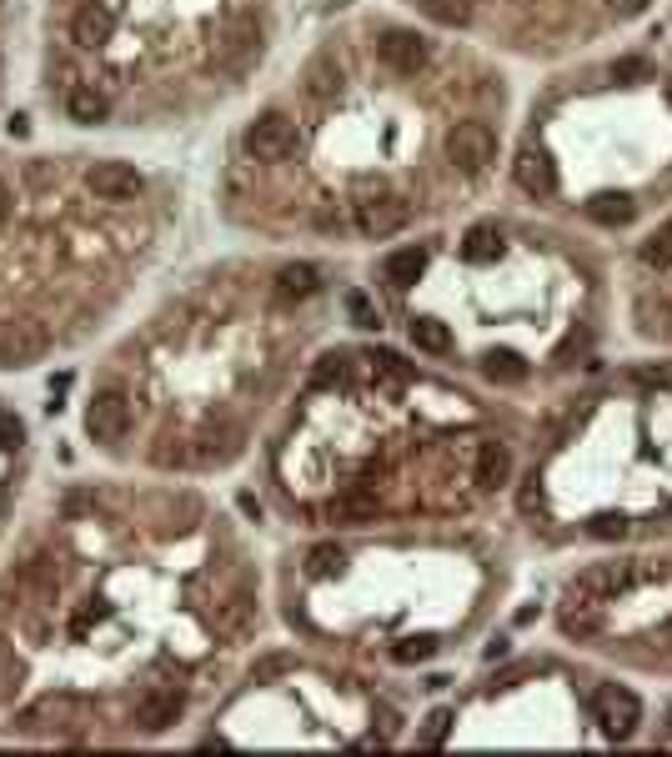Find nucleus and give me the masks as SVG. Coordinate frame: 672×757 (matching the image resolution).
I'll return each mask as SVG.
<instances>
[{"mask_svg": "<svg viewBox=\"0 0 672 757\" xmlns=\"http://www.w3.org/2000/svg\"><path fill=\"white\" fill-rule=\"evenodd\" d=\"M508 477H512L508 441H482V447H477V486L497 492V486H508Z\"/></svg>", "mask_w": 672, "mask_h": 757, "instance_id": "obj_13", "label": "nucleus"}, {"mask_svg": "<svg viewBox=\"0 0 672 757\" xmlns=\"http://www.w3.org/2000/svg\"><path fill=\"white\" fill-rule=\"evenodd\" d=\"M668 521H672V507H668Z\"/></svg>", "mask_w": 672, "mask_h": 757, "instance_id": "obj_41", "label": "nucleus"}, {"mask_svg": "<svg viewBox=\"0 0 672 757\" xmlns=\"http://www.w3.org/2000/svg\"><path fill=\"white\" fill-rule=\"evenodd\" d=\"M543 507V486H522V512Z\"/></svg>", "mask_w": 672, "mask_h": 757, "instance_id": "obj_38", "label": "nucleus"}, {"mask_svg": "<svg viewBox=\"0 0 672 757\" xmlns=\"http://www.w3.org/2000/svg\"><path fill=\"white\" fill-rule=\"evenodd\" d=\"M337 81H342V66H331V56H317L307 66V91L311 95H331L337 91Z\"/></svg>", "mask_w": 672, "mask_h": 757, "instance_id": "obj_23", "label": "nucleus"}, {"mask_svg": "<svg viewBox=\"0 0 672 757\" xmlns=\"http://www.w3.org/2000/svg\"><path fill=\"white\" fill-rule=\"evenodd\" d=\"M25 441V426H21V416L15 412H5V406H0V447L11 451V447H21Z\"/></svg>", "mask_w": 672, "mask_h": 757, "instance_id": "obj_29", "label": "nucleus"}, {"mask_svg": "<svg viewBox=\"0 0 672 757\" xmlns=\"http://www.w3.org/2000/svg\"><path fill=\"white\" fill-rule=\"evenodd\" d=\"M407 336H412V346L417 352H426V356H447L452 352L447 321H436V317H417L412 326H407Z\"/></svg>", "mask_w": 672, "mask_h": 757, "instance_id": "obj_16", "label": "nucleus"}, {"mask_svg": "<svg viewBox=\"0 0 672 757\" xmlns=\"http://www.w3.org/2000/svg\"><path fill=\"white\" fill-rule=\"evenodd\" d=\"M662 91H668V106H672V81H668V85H662Z\"/></svg>", "mask_w": 672, "mask_h": 757, "instance_id": "obj_40", "label": "nucleus"}, {"mask_svg": "<svg viewBox=\"0 0 672 757\" xmlns=\"http://www.w3.org/2000/svg\"><path fill=\"white\" fill-rule=\"evenodd\" d=\"M642 266H672V226H662V231H652L648 241H642Z\"/></svg>", "mask_w": 672, "mask_h": 757, "instance_id": "obj_24", "label": "nucleus"}, {"mask_svg": "<svg viewBox=\"0 0 672 757\" xmlns=\"http://www.w3.org/2000/svg\"><path fill=\"white\" fill-rule=\"evenodd\" d=\"M46 352V332L41 326H11V332L0 336V362L5 367H25V362H36Z\"/></svg>", "mask_w": 672, "mask_h": 757, "instance_id": "obj_12", "label": "nucleus"}, {"mask_svg": "<svg viewBox=\"0 0 672 757\" xmlns=\"http://www.w3.org/2000/svg\"><path fill=\"white\" fill-rule=\"evenodd\" d=\"M130 426V402L121 387H106L95 391L91 406H86V432H91L95 441H121Z\"/></svg>", "mask_w": 672, "mask_h": 757, "instance_id": "obj_6", "label": "nucleus"}, {"mask_svg": "<svg viewBox=\"0 0 672 757\" xmlns=\"http://www.w3.org/2000/svg\"><path fill=\"white\" fill-rule=\"evenodd\" d=\"M642 387H658V391H672V362H658V367H642L637 371Z\"/></svg>", "mask_w": 672, "mask_h": 757, "instance_id": "obj_30", "label": "nucleus"}, {"mask_svg": "<svg viewBox=\"0 0 672 757\" xmlns=\"http://www.w3.org/2000/svg\"><path fill=\"white\" fill-rule=\"evenodd\" d=\"M342 371H346L342 356H321V367L311 371V381H317V387H327V381H342Z\"/></svg>", "mask_w": 672, "mask_h": 757, "instance_id": "obj_33", "label": "nucleus"}, {"mask_svg": "<svg viewBox=\"0 0 672 757\" xmlns=\"http://www.w3.org/2000/svg\"><path fill=\"white\" fill-rule=\"evenodd\" d=\"M447 161L457 171H467V176H482L497 161V136L482 121H462V126L447 130Z\"/></svg>", "mask_w": 672, "mask_h": 757, "instance_id": "obj_1", "label": "nucleus"}, {"mask_svg": "<svg viewBox=\"0 0 672 757\" xmlns=\"http://www.w3.org/2000/svg\"><path fill=\"white\" fill-rule=\"evenodd\" d=\"M346 311H352V317H356V326H377V311L366 307V296H362V291H352V296H346Z\"/></svg>", "mask_w": 672, "mask_h": 757, "instance_id": "obj_34", "label": "nucleus"}, {"mask_svg": "<svg viewBox=\"0 0 672 757\" xmlns=\"http://www.w3.org/2000/svg\"><path fill=\"white\" fill-rule=\"evenodd\" d=\"M111 31H116V11H111L106 0H86L81 11H76L71 21V41L86 50H95L101 41H111Z\"/></svg>", "mask_w": 672, "mask_h": 757, "instance_id": "obj_10", "label": "nucleus"}, {"mask_svg": "<svg viewBox=\"0 0 672 757\" xmlns=\"http://www.w3.org/2000/svg\"><path fill=\"white\" fill-rule=\"evenodd\" d=\"M602 628V603H578V597H567L562 603V632L567 638H592Z\"/></svg>", "mask_w": 672, "mask_h": 757, "instance_id": "obj_17", "label": "nucleus"}, {"mask_svg": "<svg viewBox=\"0 0 672 757\" xmlns=\"http://www.w3.org/2000/svg\"><path fill=\"white\" fill-rule=\"evenodd\" d=\"M512 176H517V186L527 191V196H553L557 191V167L543 146H522L517 161H512Z\"/></svg>", "mask_w": 672, "mask_h": 757, "instance_id": "obj_9", "label": "nucleus"}, {"mask_svg": "<svg viewBox=\"0 0 672 757\" xmlns=\"http://www.w3.org/2000/svg\"><path fill=\"white\" fill-rule=\"evenodd\" d=\"M497 251H502V237H497L492 221H477L467 237H462V256L467 261H492Z\"/></svg>", "mask_w": 672, "mask_h": 757, "instance_id": "obj_20", "label": "nucleus"}, {"mask_svg": "<svg viewBox=\"0 0 672 757\" xmlns=\"http://www.w3.org/2000/svg\"><path fill=\"white\" fill-rule=\"evenodd\" d=\"M5 211H11V186L0 181V221H5Z\"/></svg>", "mask_w": 672, "mask_h": 757, "instance_id": "obj_39", "label": "nucleus"}, {"mask_svg": "<svg viewBox=\"0 0 672 757\" xmlns=\"http://www.w3.org/2000/svg\"><path fill=\"white\" fill-rule=\"evenodd\" d=\"M317 286H321V272H317V266H307V261L282 266V276H276V291H282V296H311Z\"/></svg>", "mask_w": 672, "mask_h": 757, "instance_id": "obj_21", "label": "nucleus"}, {"mask_svg": "<svg viewBox=\"0 0 672 757\" xmlns=\"http://www.w3.org/2000/svg\"><path fill=\"white\" fill-rule=\"evenodd\" d=\"M337 517H346L352 527H362V521L377 517V507H372L366 497H342V502H337Z\"/></svg>", "mask_w": 672, "mask_h": 757, "instance_id": "obj_28", "label": "nucleus"}, {"mask_svg": "<svg viewBox=\"0 0 672 757\" xmlns=\"http://www.w3.org/2000/svg\"><path fill=\"white\" fill-rule=\"evenodd\" d=\"M613 76H648V60H633V56H623L613 66Z\"/></svg>", "mask_w": 672, "mask_h": 757, "instance_id": "obj_36", "label": "nucleus"}, {"mask_svg": "<svg viewBox=\"0 0 672 757\" xmlns=\"http://www.w3.org/2000/svg\"><path fill=\"white\" fill-rule=\"evenodd\" d=\"M607 5H613L617 15H642L652 5V0H607Z\"/></svg>", "mask_w": 672, "mask_h": 757, "instance_id": "obj_37", "label": "nucleus"}, {"mask_svg": "<svg viewBox=\"0 0 672 757\" xmlns=\"http://www.w3.org/2000/svg\"><path fill=\"white\" fill-rule=\"evenodd\" d=\"M447 733H452V712L436 708L432 718H426V727H422V737H417V743H422V747H442V743H447Z\"/></svg>", "mask_w": 672, "mask_h": 757, "instance_id": "obj_27", "label": "nucleus"}, {"mask_svg": "<svg viewBox=\"0 0 672 757\" xmlns=\"http://www.w3.org/2000/svg\"><path fill=\"white\" fill-rule=\"evenodd\" d=\"M241 146H247L251 161H282V156L296 146L292 116H282V111H261V116L241 130Z\"/></svg>", "mask_w": 672, "mask_h": 757, "instance_id": "obj_2", "label": "nucleus"}, {"mask_svg": "<svg viewBox=\"0 0 672 757\" xmlns=\"http://www.w3.org/2000/svg\"><path fill=\"white\" fill-rule=\"evenodd\" d=\"M482 377L497 381V387H517V381H527V362H522L517 352H487L482 356Z\"/></svg>", "mask_w": 672, "mask_h": 757, "instance_id": "obj_18", "label": "nucleus"}, {"mask_svg": "<svg viewBox=\"0 0 672 757\" xmlns=\"http://www.w3.org/2000/svg\"><path fill=\"white\" fill-rule=\"evenodd\" d=\"M66 116L81 121V126H95V121H106L111 116V95L106 91H95V85H71L66 91Z\"/></svg>", "mask_w": 672, "mask_h": 757, "instance_id": "obj_14", "label": "nucleus"}, {"mask_svg": "<svg viewBox=\"0 0 672 757\" xmlns=\"http://www.w3.org/2000/svg\"><path fill=\"white\" fill-rule=\"evenodd\" d=\"M422 11L436 25H467L472 21V0H422Z\"/></svg>", "mask_w": 672, "mask_h": 757, "instance_id": "obj_22", "label": "nucleus"}, {"mask_svg": "<svg viewBox=\"0 0 672 757\" xmlns=\"http://www.w3.org/2000/svg\"><path fill=\"white\" fill-rule=\"evenodd\" d=\"M186 712V698H181L176 687H151L141 702H136V727L141 733H166L171 722H181Z\"/></svg>", "mask_w": 672, "mask_h": 757, "instance_id": "obj_8", "label": "nucleus"}, {"mask_svg": "<svg viewBox=\"0 0 672 757\" xmlns=\"http://www.w3.org/2000/svg\"><path fill=\"white\" fill-rule=\"evenodd\" d=\"M286 667H292V657H286V652H276V657H266V663H257V683H261V677H276V673H286Z\"/></svg>", "mask_w": 672, "mask_h": 757, "instance_id": "obj_35", "label": "nucleus"}, {"mask_svg": "<svg viewBox=\"0 0 672 757\" xmlns=\"http://www.w3.org/2000/svg\"><path fill=\"white\" fill-rule=\"evenodd\" d=\"M86 186H91L95 202H136L146 191V176L130 161H95L86 171Z\"/></svg>", "mask_w": 672, "mask_h": 757, "instance_id": "obj_5", "label": "nucleus"}, {"mask_svg": "<svg viewBox=\"0 0 672 757\" xmlns=\"http://www.w3.org/2000/svg\"><path fill=\"white\" fill-rule=\"evenodd\" d=\"M426 272V251L422 246H401L387 256V282L391 286H412L417 276Z\"/></svg>", "mask_w": 672, "mask_h": 757, "instance_id": "obj_19", "label": "nucleus"}, {"mask_svg": "<svg viewBox=\"0 0 672 757\" xmlns=\"http://www.w3.org/2000/svg\"><path fill=\"white\" fill-rule=\"evenodd\" d=\"M377 50H381V60H387V71H397V76H417L426 66V56H432L417 31H387V36L377 41Z\"/></svg>", "mask_w": 672, "mask_h": 757, "instance_id": "obj_7", "label": "nucleus"}, {"mask_svg": "<svg viewBox=\"0 0 672 757\" xmlns=\"http://www.w3.org/2000/svg\"><path fill=\"white\" fill-rule=\"evenodd\" d=\"M432 652H436V638H401L397 647H391V657H397V663H426Z\"/></svg>", "mask_w": 672, "mask_h": 757, "instance_id": "obj_26", "label": "nucleus"}, {"mask_svg": "<svg viewBox=\"0 0 672 757\" xmlns=\"http://www.w3.org/2000/svg\"><path fill=\"white\" fill-rule=\"evenodd\" d=\"M407 216H412V206H407V196H397V191H366L362 202H356V226H362V237H397L401 226H407Z\"/></svg>", "mask_w": 672, "mask_h": 757, "instance_id": "obj_4", "label": "nucleus"}, {"mask_svg": "<svg viewBox=\"0 0 672 757\" xmlns=\"http://www.w3.org/2000/svg\"><path fill=\"white\" fill-rule=\"evenodd\" d=\"M592 537H602V542H613V537H627V521L623 517H592Z\"/></svg>", "mask_w": 672, "mask_h": 757, "instance_id": "obj_31", "label": "nucleus"}, {"mask_svg": "<svg viewBox=\"0 0 672 757\" xmlns=\"http://www.w3.org/2000/svg\"><path fill=\"white\" fill-rule=\"evenodd\" d=\"M592 712H597V722H602V733L607 737H633L637 733V722H642V702H637V692H627V687H617V683H607V687H597L592 692Z\"/></svg>", "mask_w": 672, "mask_h": 757, "instance_id": "obj_3", "label": "nucleus"}, {"mask_svg": "<svg viewBox=\"0 0 672 757\" xmlns=\"http://www.w3.org/2000/svg\"><path fill=\"white\" fill-rule=\"evenodd\" d=\"M247 612H251L247 597H231V603H226V612H221V632H237L241 622H247Z\"/></svg>", "mask_w": 672, "mask_h": 757, "instance_id": "obj_32", "label": "nucleus"}, {"mask_svg": "<svg viewBox=\"0 0 672 757\" xmlns=\"http://www.w3.org/2000/svg\"><path fill=\"white\" fill-rule=\"evenodd\" d=\"M588 216L597 226H633L637 206H633V196H623V191H602V196L588 202Z\"/></svg>", "mask_w": 672, "mask_h": 757, "instance_id": "obj_15", "label": "nucleus"}, {"mask_svg": "<svg viewBox=\"0 0 672 757\" xmlns=\"http://www.w3.org/2000/svg\"><path fill=\"white\" fill-rule=\"evenodd\" d=\"M342 547H331V542H321V547H311V557H307V572L311 577H331V572H342Z\"/></svg>", "mask_w": 672, "mask_h": 757, "instance_id": "obj_25", "label": "nucleus"}, {"mask_svg": "<svg viewBox=\"0 0 672 757\" xmlns=\"http://www.w3.org/2000/svg\"><path fill=\"white\" fill-rule=\"evenodd\" d=\"M627 582V567L623 562H602V567H588L572 587H567V597H578V603H607L617 587Z\"/></svg>", "mask_w": 672, "mask_h": 757, "instance_id": "obj_11", "label": "nucleus"}]
</instances>
